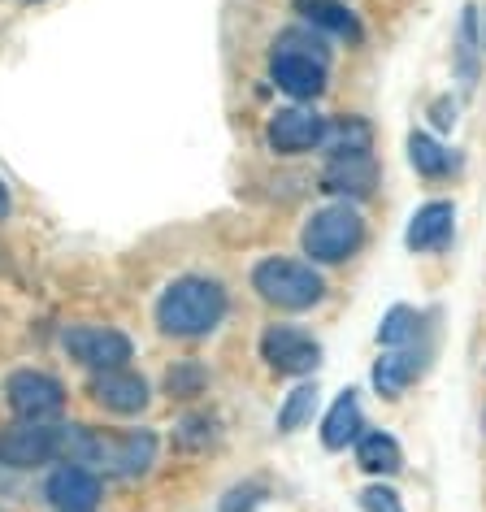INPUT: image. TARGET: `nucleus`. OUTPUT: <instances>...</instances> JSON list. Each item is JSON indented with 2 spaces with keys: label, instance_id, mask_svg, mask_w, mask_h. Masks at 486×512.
Returning a JSON list of instances; mask_svg holds the SVG:
<instances>
[{
  "label": "nucleus",
  "instance_id": "obj_1",
  "mask_svg": "<svg viewBox=\"0 0 486 512\" xmlns=\"http://www.w3.org/2000/svg\"><path fill=\"white\" fill-rule=\"evenodd\" d=\"M61 456H66V465H96L105 473H118V478H139L157 460V434L61 426Z\"/></svg>",
  "mask_w": 486,
  "mask_h": 512
},
{
  "label": "nucleus",
  "instance_id": "obj_2",
  "mask_svg": "<svg viewBox=\"0 0 486 512\" xmlns=\"http://www.w3.org/2000/svg\"><path fill=\"white\" fill-rule=\"evenodd\" d=\"M226 317V291L213 278H174L157 300V326L174 339L213 335Z\"/></svg>",
  "mask_w": 486,
  "mask_h": 512
},
{
  "label": "nucleus",
  "instance_id": "obj_3",
  "mask_svg": "<svg viewBox=\"0 0 486 512\" xmlns=\"http://www.w3.org/2000/svg\"><path fill=\"white\" fill-rule=\"evenodd\" d=\"M252 287H257V296L265 304L287 309V313L313 309L326 296V278L309 261H291V256H265L257 270H252Z\"/></svg>",
  "mask_w": 486,
  "mask_h": 512
},
{
  "label": "nucleus",
  "instance_id": "obj_4",
  "mask_svg": "<svg viewBox=\"0 0 486 512\" xmlns=\"http://www.w3.org/2000/svg\"><path fill=\"white\" fill-rule=\"evenodd\" d=\"M361 239H365L361 213H356L352 204H326V209H317L309 217L300 243H304V252H309L313 261L339 265V261H348V256L361 248Z\"/></svg>",
  "mask_w": 486,
  "mask_h": 512
},
{
  "label": "nucleus",
  "instance_id": "obj_5",
  "mask_svg": "<svg viewBox=\"0 0 486 512\" xmlns=\"http://www.w3.org/2000/svg\"><path fill=\"white\" fill-rule=\"evenodd\" d=\"M5 400L18 421H53L66 408V387L53 374H40V369H18L5 382Z\"/></svg>",
  "mask_w": 486,
  "mask_h": 512
},
{
  "label": "nucleus",
  "instance_id": "obj_6",
  "mask_svg": "<svg viewBox=\"0 0 486 512\" xmlns=\"http://www.w3.org/2000/svg\"><path fill=\"white\" fill-rule=\"evenodd\" d=\"M61 456V426L48 421H18L0 430V465L9 469H35Z\"/></svg>",
  "mask_w": 486,
  "mask_h": 512
},
{
  "label": "nucleus",
  "instance_id": "obj_7",
  "mask_svg": "<svg viewBox=\"0 0 486 512\" xmlns=\"http://www.w3.org/2000/svg\"><path fill=\"white\" fill-rule=\"evenodd\" d=\"M66 352L83 369L105 374V369H122L126 361H131V339L113 326H70L66 330Z\"/></svg>",
  "mask_w": 486,
  "mask_h": 512
},
{
  "label": "nucleus",
  "instance_id": "obj_8",
  "mask_svg": "<svg viewBox=\"0 0 486 512\" xmlns=\"http://www.w3.org/2000/svg\"><path fill=\"white\" fill-rule=\"evenodd\" d=\"M261 356L278 374H313L317 361H322V348L300 326H270L261 335Z\"/></svg>",
  "mask_w": 486,
  "mask_h": 512
},
{
  "label": "nucleus",
  "instance_id": "obj_9",
  "mask_svg": "<svg viewBox=\"0 0 486 512\" xmlns=\"http://www.w3.org/2000/svg\"><path fill=\"white\" fill-rule=\"evenodd\" d=\"M270 148L283 152V157H300L309 148H322V135H326V118L313 109H278L270 118Z\"/></svg>",
  "mask_w": 486,
  "mask_h": 512
},
{
  "label": "nucleus",
  "instance_id": "obj_10",
  "mask_svg": "<svg viewBox=\"0 0 486 512\" xmlns=\"http://www.w3.org/2000/svg\"><path fill=\"white\" fill-rule=\"evenodd\" d=\"M92 400L100 408H109V413H122V417H131V413H144L148 408V382L131 374V369H105V374H96L92 378Z\"/></svg>",
  "mask_w": 486,
  "mask_h": 512
},
{
  "label": "nucleus",
  "instance_id": "obj_11",
  "mask_svg": "<svg viewBox=\"0 0 486 512\" xmlns=\"http://www.w3.org/2000/svg\"><path fill=\"white\" fill-rule=\"evenodd\" d=\"M48 504L61 512H92L100 504V478L87 465H61L44 486Z\"/></svg>",
  "mask_w": 486,
  "mask_h": 512
},
{
  "label": "nucleus",
  "instance_id": "obj_12",
  "mask_svg": "<svg viewBox=\"0 0 486 512\" xmlns=\"http://www.w3.org/2000/svg\"><path fill=\"white\" fill-rule=\"evenodd\" d=\"M452 226H456V209H452V204H447V200H430V204H421V209L413 213L404 243L413 252H443L447 243H452Z\"/></svg>",
  "mask_w": 486,
  "mask_h": 512
},
{
  "label": "nucleus",
  "instance_id": "obj_13",
  "mask_svg": "<svg viewBox=\"0 0 486 512\" xmlns=\"http://www.w3.org/2000/svg\"><path fill=\"white\" fill-rule=\"evenodd\" d=\"M274 83L283 87L287 96H296V100H313V96H322L326 92V66L317 57H304V53H278L274 57Z\"/></svg>",
  "mask_w": 486,
  "mask_h": 512
},
{
  "label": "nucleus",
  "instance_id": "obj_14",
  "mask_svg": "<svg viewBox=\"0 0 486 512\" xmlns=\"http://www.w3.org/2000/svg\"><path fill=\"white\" fill-rule=\"evenodd\" d=\"M374 187H378V165H374L369 152H356V157H330L326 174H322V191H335V196L365 200Z\"/></svg>",
  "mask_w": 486,
  "mask_h": 512
},
{
  "label": "nucleus",
  "instance_id": "obj_15",
  "mask_svg": "<svg viewBox=\"0 0 486 512\" xmlns=\"http://www.w3.org/2000/svg\"><path fill=\"white\" fill-rule=\"evenodd\" d=\"M417 374H421V352H413V343H408V348H387V356L374 365V387H378V395H387V400H400V391Z\"/></svg>",
  "mask_w": 486,
  "mask_h": 512
},
{
  "label": "nucleus",
  "instance_id": "obj_16",
  "mask_svg": "<svg viewBox=\"0 0 486 512\" xmlns=\"http://www.w3.org/2000/svg\"><path fill=\"white\" fill-rule=\"evenodd\" d=\"M296 14L309 22V27L343 35V40H361V22H356V14L348 5H339V0H296Z\"/></svg>",
  "mask_w": 486,
  "mask_h": 512
},
{
  "label": "nucleus",
  "instance_id": "obj_17",
  "mask_svg": "<svg viewBox=\"0 0 486 512\" xmlns=\"http://www.w3.org/2000/svg\"><path fill=\"white\" fill-rule=\"evenodd\" d=\"M352 439H361V404H356V391H343L322 421V443L330 452H343Z\"/></svg>",
  "mask_w": 486,
  "mask_h": 512
},
{
  "label": "nucleus",
  "instance_id": "obj_18",
  "mask_svg": "<svg viewBox=\"0 0 486 512\" xmlns=\"http://www.w3.org/2000/svg\"><path fill=\"white\" fill-rule=\"evenodd\" d=\"M356 465H361L365 473H400L404 465V452H400V443L391 439V434H365L361 447H356Z\"/></svg>",
  "mask_w": 486,
  "mask_h": 512
},
{
  "label": "nucleus",
  "instance_id": "obj_19",
  "mask_svg": "<svg viewBox=\"0 0 486 512\" xmlns=\"http://www.w3.org/2000/svg\"><path fill=\"white\" fill-rule=\"evenodd\" d=\"M322 148L330 152V157H356V152H369V126H365L361 118L326 122Z\"/></svg>",
  "mask_w": 486,
  "mask_h": 512
},
{
  "label": "nucleus",
  "instance_id": "obj_20",
  "mask_svg": "<svg viewBox=\"0 0 486 512\" xmlns=\"http://www.w3.org/2000/svg\"><path fill=\"white\" fill-rule=\"evenodd\" d=\"M408 161H413V170H417L421 178H443V174L456 165L452 152H447L443 144H434V139L421 135V131L408 135Z\"/></svg>",
  "mask_w": 486,
  "mask_h": 512
},
{
  "label": "nucleus",
  "instance_id": "obj_21",
  "mask_svg": "<svg viewBox=\"0 0 486 512\" xmlns=\"http://www.w3.org/2000/svg\"><path fill=\"white\" fill-rule=\"evenodd\" d=\"M417 326H421L417 309L395 304V309L382 317V326H378V343L382 348H408V343H417Z\"/></svg>",
  "mask_w": 486,
  "mask_h": 512
},
{
  "label": "nucleus",
  "instance_id": "obj_22",
  "mask_svg": "<svg viewBox=\"0 0 486 512\" xmlns=\"http://www.w3.org/2000/svg\"><path fill=\"white\" fill-rule=\"evenodd\" d=\"M313 408H317V387H296L287 395V404H283V413H278V430L291 434V430H300L304 421L313 417Z\"/></svg>",
  "mask_w": 486,
  "mask_h": 512
},
{
  "label": "nucleus",
  "instance_id": "obj_23",
  "mask_svg": "<svg viewBox=\"0 0 486 512\" xmlns=\"http://www.w3.org/2000/svg\"><path fill=\"white\" fill-rule=\"evenodd\" d=\"M165 391H170V395H200L204 391V369L196 361H183L178 369H170V378H165Z\"/></svg>",
  "mask_w": 486,
  "mask_h": 512
},
{
  "label": "nucleus",
  "instance_id": "obj_24",
  "mask_svg": "<svg viewBox=\"0 0 486 512\" xmlns=\"http://www.w3.org/2000/svg\"><path fill=\"white\" fill-rule=\"evenodd\" d=\"M361 508L365 512H404L400 495H395L391 486H365V491H361Z\"/></svg>",
  "mask_w": 486,
  "mask_h": 512
},
{
  "label": "nucleus",
  "instance_id": "obj_25",
  "mask_svg": "<svg viewBox=\"0 0 486 512\" xmlns=\"http://www.w3.org/2000/svg\"><path fill=\"white\" fill-rule=\"evenodd\" d=\"M252 504H257V491L248 486V491H230L226 504H222V512H248Z\"/></svg>",
  "mask_w": 486,
  "mask_h": 512
},
{
  "label": "nucleus",
  "instance_id": "obj_26",
  "mask_svg": "<svg viewBox=\"0 0 486 512\" xmlns=\"http://www.w3.org/2000/svg\"><path fill=\"white\" fill-rule=\"evenodd\" d=\"M434 122H439V126H443V131H447V126H452V122H456V109H452V105H447V100H439V105H434Z\"/></svg>",
  "mask_w": 486,
  "mask_h": 512
},
{
  "label": "nucleus",
  "instance_id": "obj_27",
  "mask_svg": "<svg viewBox=\"0 0 486 512\" xmlns=\"http://www.w3.org/2000/svg\"><path fill=\"white\" fill-rule=\"evenodd\" d=\"M9 213V191H5V183H0V217Z\"/></svg>",
  "mask_w": 486,
  "mask_h": 512
},
{
  "label": "nucleus",
  "instance_id": "obj_28",
  "mask_svg": "<svg viewBox=\"0 0 486 512\" xmlns=\"http://www.w3.org/2000/svg\"><path fill=\"white\" fill-rule=\"evenodd\" d=\"M482 48H486V31H482Z\"/></svg>",
  "mask_w": 486,
  "mask_h": 512
}]
</instances>
